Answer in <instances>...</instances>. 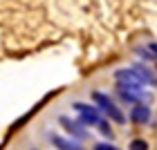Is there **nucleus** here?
Masks as SVG:
<instances>
[{"instance_id": "nucleus-3", "label": "nucleus", "mask_w": 157, "mask_h": 150, "mask_svg": "<svg viewBox=\"0 0 157 150\" xmlns=\"http://www.w3.org/2000/svg\"><path fill=\"white\" fill-rule=\"evenodd\" d=\"M59 121H61V126L65 128V130H67L70 134H72V137H78V139H83L85 134H88V132H85V128H83V123H81V121H72L70 117H61Z\"/></svg>"}, {"instance_id": "nucleus-9", "label": "nucleus", "mask_w": 157, "mask_h": 150, "mask_svg": "<svg viewBox=\"0 0 157 150\" xmlns=\"http://www.w3.org/2000/svg\"><path fill=\"white\" fill-rule=\"evenodd\" d=\"M151 49H153V54L157 56V43H153V45H151Z\"/></svg>"}, {"instance_id": "nucleus-2", "label": "nucleus", "mask_w": 157, "mask_h": 150, "mask_svg": "<svg viewBox=\"0 0 157 150\" xmlns=\"http://www.w3.org/2000/svg\"><path fill=\"white\" fill-rule=\"evenodd\" d=\"M74 110L81 114V123L83 126H97L99 128V123H101V117H99V112H97V108H92V105H88V103H74Z\"/></svg>"}, {"instance_id": "nucleus-7", "label": "nucleus", "mask_w": 157, "mask_h": 150, "mask_svg": "<svg viewBox=\"0 0 157 150\" xmlns=\"http://www.w3.org/2000/svg\"><path fill=\"white\" fill-rule=\"evenodd\" d=\"M94 150H119V148H115L112 144H97Z\"/></svg>"}, {"instance_id": "nucleus-4", "label": "nucleus", "mask_w": 157, "mask_h": 150, "mask_svg": "<svg viewBox=\"0 0 157 150\" xmlns=\"http://www.w3.org/2000/svg\"><path fill=\"white\" fill-rule=\"evenodd\" d=\"M148 119H151V108L148 105H135L132 108L130 121H135V123H148Z\"/></svg>"}, {"instance_id": "nucleus-6", "label": "nucleus", "mask_w": 157, "mask_h": 150, "mask_svg": "<svg viewBox=\"0 0 157 150\" xmlns=\"http://www.w3.org/2000/svg\"><path fill=\"white\" fill-rule=\"evenodd\" d=\"M130 150H148V144L144 139H135V141H130Z\"/></svg>"}, {"instance_id": "nucleus-8", "label": "nucleus", "mask_w": 157, "mask_h": 150, "mask_svg": "<svg viewBox=\"0 0 157 150\" xmlns=\"http://www.w3.org/2000/svg\"><path fill=\"white\" fill-rule=\"evenodd\" d=\"M99 130H101V132L105 134V137H112V130H110V128H108V126L103 123V121H101V123H99Z\"/></svg>"}, {"instance_id": "nucleus-1", "label": "nucleus", "mask_w": 157, "mask_h": 150, "mask_svg": "<svg viewBox=\"0 0 157 150\" xmlns=\"http://www.w3.org/2000/svg\"><path fill=\"white\" fill-rule=\"evenodd\" d=\"M92 99H94V103L101 108L105 114H108V119L110 121H115V123H126V117H124V112H121L115 103L108 99V94H103V92H94L92 94Z\"/></svg>"}, {"instance_id": "nucleus-5", "label": "nucleus", "mask_w": 157, "mask_h": 150, "mask_svg": "<svg viewBox=\"0 0 157 150\" xmlns=\"http://www.w3.org/2000/svg\"><path fill=\"white\" fill-rule=\"evenodd\" d=\"M49 141H52V146H56L59 150H83L81 146L76 144V141L63 139V137H59V134H52V137H49Z\"/></svg>"}]
</instances>
